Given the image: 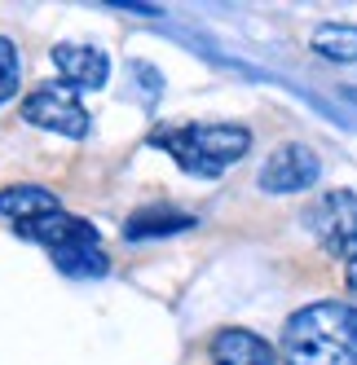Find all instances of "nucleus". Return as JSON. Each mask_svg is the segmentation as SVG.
Returning <instances> with one entry per match:
<instances>
[{
  "label": "nucleus",
  "instance_id": "1",
  "mask_svg": "<svg viewBox=\"0 0 357 365\" xmlns=\"http://www.w3.org/2000/svg\"><path fill=\"white\" fill-rule=\"evenodd\" d=\"M287 365H357V308L322 299L300 308L283 330Z\"/></svg>",
  "mask_w": 357,
  "mask_h": 365
},
{
  "label": "nucleus",
  "instance_id": "2",
  "mask_svg": "<svg viewBox=\"0 0 357 365\" xmlns=\"http://www.w3.org/2000/svg\"><path fill=\"white\" fill-rule=\"evenodd\" d=\"M155 145H164L176 163L194 176H221L251 150V133L243 123H198V128H159Z\"/></svg>",
  "mask_w": 357,
  "mask_h": 365
},
{
  "label": "nucleus",
  "instance_id": "3",
  "mask_svg": "<svg viewBox=\"0 0 357 365\" xmlns=\"http://www.w3.org/2000/svg\"><path fill=\"white\" fill-rule=\"evenodd\" d=\"M22 238L40 242L54 264L71 277H101L106 273V251H101V238L97 229L80 216H66V212H54V216H40L31 225H14Z\"/></svg>",
  "mask_w": 357,
  "mask_h": 365
},
{
  "label": "nucleus",
  "instance_id": "4",
  "mask_svg": "<svg viewBox=\"0 0 357 365\" xmlns=\"http://www.w3.org/2000/svg\"><path fill=\"white\" fill-rule=\"evenodd\" d=\"M309 229H313V238L322 242L326 255H336V259H357V194L353 190H331L322 194L313 207H309Z\"/></svg>",
  "mask_w": 357,
  "mask_h": 365
},
{
  "label": "nucleus",
  "instance_id": "5",
  "mask_svg": "<svg viewBox=\"0 0 357 365\" xmlns=\"http://www.w3.org/2000/svg\"><path fill=\"white\" fill-rule=\"evenodd\" d=\"M22 119L44 128L58 137H84L89 133V110L80 106V97L71 93V84H44L22 101Z\"/></svg>",
  "mask_w": 357,
  "mask_h": 365
},
{
  "label": "nucleus",
  "instance_id": "6",
  "mask_svg": "<svg viewBox=\"0 0 357 365\" xmlns=\"http://www.w3.org/2000/svg\"><path fill=\"white\" fill-rule=\"evenodd\" d=\"M318 172H322V163H318V154L309 150V145H278L269 159H265V168H261V185L269 190V194H300V190H309L313 180H318Z\"/></svg>",
  "mask_w": 357,
  "mask_h": 365
},
{
  "label": "nucleus",
  "instance_id": "7",
  "mask_svg": "<svg viewBox=\"0 0 357 365\" xmlns=\"http://www.w3.org/2000/svg\"><path fill=\"white\" fill-rule=\"evenodd\" d=\"M54 66H58V75L66 84H75V88H101L106 84V53L101 48H93V44H58L54 48Z\"/></svg>",
  "mask_w": 357,
  "mask_h": 365
},
{
  "label": "nucleus",
  "instance_id": "8",
  "mask_svg": "<svg viewBox=\"0 0 357 365\" xmlns=\"http://www.w3.org/2000/svg\"><path fill=\"white\" fill-rule=\"evenodd\" d=\"M212 361L216 365H273V348L251 330L225 326L221 334H212Z\"/></svg>",
  "mask_w": 357,
  "mask_h": 365
},
{
  "label": "nucleus",
  "instance_id": "9",
  "mask_svg": "<svg viewBox=\"0 0 357 365\" xmlns=\"http://www.w3.org/2000/svg\"><path fill=\"white\" fill-rule=\"evenodd\" d=\"M62 212L58 198L40 190V185H9V190H0V216H9L14 225H31L40 216H54Z\"/></svg>",
  "mask_w": 357,
  "mask_h": 365
},
{
  "label": "nucleus",
  "instance_id": "10",
  "mask_svg": "<svg viewBox=\"0 0 357 365\" xmlns=\"http://www.w3.org/2000/svg\"><path fill=\"white\" fill-rule=\"evenodd\" d=\"M313 48L331 62H357V27H344V22H326V27L313 31Z\"/></svg>",
  "mask_w": 357,
  "mask_h": 365
},
{
  "label": "nucleus",
  "instance_id": "11",
  "mask_svg": "<svg viewBox=\"0 0 357 365\" xmlns=\"http://www.w3.org/2000/svg\"><path fill=\"white\" fill-rule=\"evenodd\" d=\"M190 225H194V216H186V212H137L124 225V233L129 238H150V233H181Z\"/></svg>",
  "mask_w": 357,
  "mask_h": 365
},
{
  "label": "nucleus",
  "instance_id": "12",
  "mask_svg": "<svg viewBox=\"0 0 357 365\" xmlns=\"http://www.w3.org/2000/svg\"><path fill=\"white\" fill-rule=\"evenodd\" d=\"M18 80H22V62H18V48L0 36V106L18 93Z\"/></svg>",
  "mask_w": 357,
  "mask_h": 365
},
{
  "label": "nucleus",
  "instance_id": "13",
  "mask_svg": "<svg viewBox=\"0 0 357 365\" xmlns=\"http://www.w3.org/2000/svg\"><path fill=\"white\" fill-rule=\"evenodd\" d=\"M348 286H353V291H357V259H353V264H348Z\"/></svg>",
  "mask_w": 357,
  "mask_h": 365
}]
</instances>
